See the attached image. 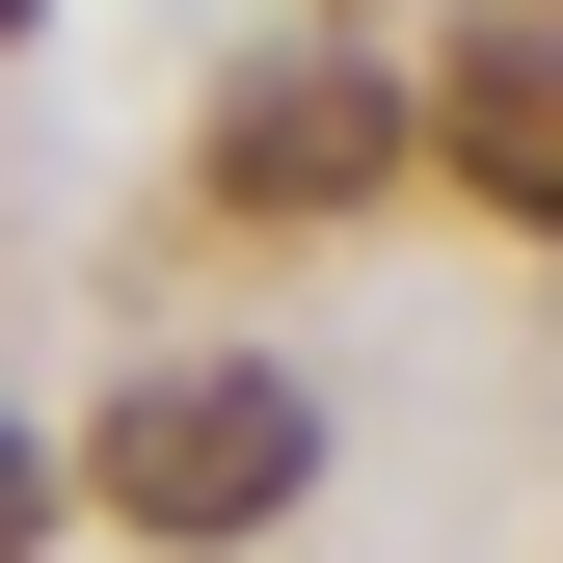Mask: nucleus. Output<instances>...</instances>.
Returning a JSON list of instances; mask_svg holds the SVG:
<instances>
[{"mask_svg": "<svg viewBox=\"0 0 563 563\" xmlns=\"http://www.w3.org/2000/svg\"><path fill=\"white\" fill-rule=\"evenodd\" d=\"M81 510H134V537H268V510H322V402L268 376V349H162V376L81 430Z\"/></svg>", "mask_w": 563, "mask_h": 563, "instance_id": "nucleus-1", "label": "nucleus"}, {"mask_svg": "<svg viewBox=\"0 0 563 563\" xmlns=\"http://www.w3.org/2000/svg\"><path fill=\"white\" fill-rule=\"evenodd\" d=\"M376 162H402V108L349 81V54H296V81H242V108H216V188H242V216H349Z\"/></svg>", "mask_w": 563, "mask_h": 563, "instance_id": "nucleus-2", "label": "nucleus"}, {"mask_svg": "<svg viewBox=\"0 0 563 563\" xmlns=\"http://www.w3.org/2000/svg\"><path fill=\"white\" fill-rule=\"evenodd\" d=\"M456 188H483V216H563V27H510V54H456Z\"/></svg>", "mask_w": 563, "mask_h": 563, "instance_id": "nucleus-3", "label": "nucleus"}, {"mask_svg": "<svg viewBox=\"0 0 563 563\" xmlns=\"http://www.w3.org/2000/svg\"><path fill=\"white\" fill-rule=\"evenodd\" d=\"M27 510H54V483H27V430H0V563H27Z\"/></svg>", "mask_w": 563, "mask_h": 563, "instance_id": "nucleus-4", "label": "nucleus"}]
</instances>
